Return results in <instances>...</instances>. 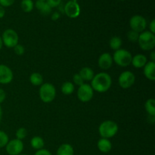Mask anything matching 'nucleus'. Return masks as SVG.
<instances>
[{
    "label": "nucleus",
    "instance_id": "f257e3e1",
    "mask_svg": "<svg viewBox=\"0 0 155 155\" xmlns=\"http://www.w3.org/2000/svg\"><path fill=\"white\" fill-rule=\"evenodd\" d=\"M111 85V77L107 73L101 72L94 76L93 79L91 81L90 86L95 92L104 93L110 89Z\"/></svg>",
    "mask_w": 155,
    "mask_h": 155
},
{
    "label": "nucleus",
    "instance_id": "f03ea898",
    "mask_svg": "<svg viewBox=\"0 0 155 155\" xmlns=\"http://www.w3.org/2000/svg\"><path fill=\"white\" fill-rule=\"evenodd\" d=\"M119 130L117 124L113 120H105L100 124L98 127V133L104 139H110L116 136Z\"/></svg>",
    "mask_w": 155,
    "mask_h": 155
},
{
    "label": "nucleus",
    "instance_id": "7ed1b4c3",
    "mask_svg": "<svg viewBox=\"0 0 155 155\" xmlns=\"http://www.w3.org/2000/svg\"><path fill=\"white\" fill-rule=\"evenodd\" d=\"M39 98L44 103H51L54 101L56 96V89L50 83H42L39 91Z\"/></svg>",
    "mask_w": 155,
    "mask_h": 155
},
{
    "label": "nucleus",
    "instance_id": "20e7f679",
    "mask_svg": "<svg viewBox=\"0 0 155 155\" xmlns=\"http://www.w3.org/2000/svg\"><path fill=\"white\" fill-rule=\"evenodd\" d=\"M138 43L141 49L144 51H151L155 47V36L154 33H151L149 30L143 31L139 33Z\"/></svg>",
    "mask_w": 155,
    "mask_h": 155
},
{
    "label": "nucleus",
    "instance_id": "39448f33",
    "mask_svg": "<svg viewBox=\"0 0 155 155\" xmlns=\"http://www.w3.org/2000/svg\"><path fill=\"white\" fill-rule=\"evenodd\" d=\"M112 57H113L114 62L122 68H126L131 64L132 59H133L131 52L128 50L123 49V48H120L115 51Z\"/></svg>",
    "mask_w": 155,
    "mask_h": 155
},
{
    "label": "nucleus",
    "instance_id": "423d86ee",
    "mask_svg": "<svg viewBox=\"0 0 155 155\" xmlns=\"http://www.w3.org/2000/svg\"><path fill=\"white\" fill-rule=\"evenodd\" d=\"M1 37L2 39L3 45L9 48H13L15 45H18L19 41L18 33L13 29H7L5 30Z\"/></svg>",
    "mask_w": 155,
    "mask_h": 155
},
{
    "label": "nucleus",
    "instance_id": "0eeeda50",
    "mask_svg": "<svg viewBox=\"0 0 155 155\" xmlns=\"http://www.w3.org/2000/svg\"><path fill=\"white\" fill-rule=\"evenodd\" d=\"M94 96V90L92 86L86 83H83L79 86L77 90V98L82 102H89Z\"/></svg>",
    "mask_w": 155,
    "mask_h": 155
},
{
    "label": "nucleus",
    "instance_id": "6e6552de",
    "mask_svg": "<svg viewBox=\"0 0 155 155\" xmlns=\"http://www.w3.org/2000/svg\"><path fill=\"white\" fill-rule=\"evenodd\" d=\"M130 26L132 30L141 33L146 29V19L142 15H134L130 20Z\"/></svg>",
    "mask_w": 155,
    "mask_h": 155
},
{
    "label": "nucleus",
    "instance_id": "1a4fd4ad",
    "mask_svg": "<svg viewBox=\"0 0 155 155\" xmlns=\"http://www.w3.org/2000/svg\"><path fill=\"white\" fill-rule=\"evenodd\" d=\"M136 82V76L133 72L127 71L123 72L118 78V83L122 89H129L134 85Z\"/></svg>",
    "mask_w": 155,
    "mask_h": 155
},
{
    "label": "nucleus",
    "instance_id": "9d476101",
    "mask_svg": "<svg viewBox=\"0 0 155 155\" xmlns=\"http://www.w3.org/2000/svg\"><path fill=\"white\" fill-rule=\"evenodd\" d=\"M24 148L22 141L15 139L8 141L5 146V151L8 155H19L22 153Z\"/></svg>",
    "mask_w": 155,
    "mask_h": 155
},
{
    "label": "nucleus",
    "instance_id": "9b49d317",
    "mask_svg": "<svg viewBox=\"0 0 155 155\" xmlns=\"http://www.w3.org/2000/svg\"><path fill=\"white\" fill-rule=\"evenodd\" d=\"M64 12L70 18H77L80 15V6L76 0L68 2L64 6Z\"/></svg>",
    "mask_w": 155,
    "mask_h": 155
},
{
    "label": "nucleus",
    "instance_id": "f8f14e48",
    "mask_svg": "<svg viewBox=\"0 0 155 155\" xmlns=\"http://www.w3.org/2000/svg\"><path fill=\"white\" fill-rule=\"evenodd\" d=\"M14 74L7 65L0 64V84H8L13 80Z\"/></svg>",
    "mask_w": 155,
    "mask_h": 155
},
{
    "label": "nucleus",
    "instance_id": "ddd939ff",
    "mask_svg": "<svg viewBox=\"0 0 155 155\" xmlns=\"http://www.w3.org/2000/svg\"><path fill=\"white\" fill-rule=\"evenodd\" d=\"M113 57L108 52L103 53L98 58V64L101 70L106 71V70L110 69L113 65Z\"/></svg>",
    "mask_w": 155,
    "mask_h": 155
},
{
    "label": "nucleus",
    "instance_id": "4468645a",
    "mask_svg": "<svg viewBox=\"0 0 155 155\" xmlns=\"http://www.w3.org/2000/svg\"><path fill=\"white\" fill-rule=\"evenodd\" d=\"M144 75L148 80L151 81L155 80V62L149 61L147 62L145 66L144 67Z\"/></svg>",
    "mask_w": 155,
    "mask_h": 155
},
{
    "label": "nucleus",
    "instance_id": "2eb2a0df",
    "mask_svg": "<svg viewBox=\"0 0 155 155\" xmlns=\"http://www.w3.org/2000/svg\"><path fill=\"white\" fill-rule=\"evenodd\" d=\"M148 62V59L145 55L142 54H137L133 56L131 64L135 68H143Z\"/></svg>",
    "mask_w": 155,
    "mask_h": 155
},
{
    "label": "nucleus",
    "instance_id": "dca6fc26",
    "mask_svg": "<svg viewBox=\"0 0 155 155\" xmlns=\"http://www.w3.org/2000/svg\"><path fill=\"white\" fill-rule=\"evenodd\" d=\"M98 149L102 153H108L112 149V143L108 139H104L101 138L98 141L97 143Z\"/></svg>",
    "mask_w": 155,
    "mask_h": 155
},
{
    "label": "nucleus",
    "instance_id": "f3484780",
    "mask_svg": "<svg viewBox=\"0 0 155 155\" xmlns=\"http://www.w3.org/2000/svg\"><path fill=\"white\" fill-rule=\"evenodd\" d=\"M56 155H74V149L70 144H62L58 148Z\"/></svg>",
    "mask_w": 155,
    "mask_h": 155
},
{
    "label": "nucleus",
    "instance_id": "a211bd4d",
    "mask_svg": "<svg viewBox=\"0 0 155 155\" xmlns=\"http://www.w3.org/2000/svg\"><path fill=\"white\" fill-rule=\"evenodd\" d=\"M79 74L84 81H92L95 76L94 71L89 67H85V68H82L79 72Z\"/></svg>",
    "mask_w": 155,
    "mask_h": 155
},
{
    "label": "nucleus",
    "instance_id": "6ab92c4d",
    "mask_svg": "<svg viewBox=\"0 0 155 155\" xmlns=\"http://www.w3.org/2000/svg\"><path fill=\"white\" fill-rule=\"evenodd\" d=\"M35 6L43 15H48L51 12V8L47 4L45 1H42V0H37L35 3Z\"/></svg>",
    "mask_w": 155,
    "mask_h": 155
},
{
    "label": "nucleus",
    "instance_id": "aec40b11",
    "mask_svg": "<svg viewBox=\"0 0 155 155\" xmlns=\"http://www.w3.org/2000/svg\"><path fill=\"white\" fill-rule=\"evenodd\" d=\"M30 145L32 148L35 150H40L44 148L45 145V142L43 139L40 136H34L30 140Z\"/></svg>",
    "mask_w": 155,
    "mask_h": 155
},
{
    "label": "nucleus",
    "instance_id": "412c9836",
    "mask_svg": "<svg viewBox=\"0 0 155 155\" xmlns=\"http://www.w3.org/2000/svg\"><path fill=\"white\" fill-rule=\"evenodd\" d=\"M30 81L35 86H40L43 83V77L39 73L34 72L30 75Z\"/></svg>",
    "mask_w": 155,
    "mask_h": 155
},
{
    "label": "nucleus",
    "instance_id": "4be33fe9",
    "mask_svg": "<svg viewBox=\"0 0 155 155\" xmlns=\"http://www.w3.org/2000/svg\"><path fill=\"white\" fill-rule=\"evenodd\" d=\"M61 90V92L64 95H71V94L74 92V90H75V86H74V83H71V82L70 81L64 82V83L62 84Z\"/></svg>",
    "mask_w": 155,
    "mask_h": 155
},
{
    "label": "nucleus",
    "instance_id": "5701e85b",
    "mask_svg": "<svg viewBox=\"0 0 155 155\" xmlns=\"http://www.w3.org/2000/svg\"><path fill=\"white\" fill-rule=\"evenodd\" d=\"M145 108L149 116L155 117V100L154 98H149L145 101Z\"/></svg>",
    "mask_w": 155,
    "mask_h": 155
},
{
    "label": "nucleus",
    "instance_id": "b1692460",
    "mask_svg": "<svg viewBox=\"0 0 155 155\" xmlns=\"http://www.w3.org/2000/svg\"><path fill=\"white\" fill-rule=\"evenodd\" d=\"M122 44L123 41L119 36H114L110 39V42H109V45H110V48L114 51L120 49L122 46Z\"/></svg>",
    "mask_w": 155,
    "mask_h": 155
},
{
    "label": "nucleus",
    "instance_id": "393cba45",
    "mask_svg": "<svg viewBox=\"0 0 155 155\" xmlns=\"http://www.w3.org/2000/svg\"><path fill=\"white\" fill-rule=\"evenodd\" d=\"M21 6L22 10L26 13L32 12L34 7V3L32 0H22L21 3Z\"/></svg>",
    "mask_w": 155,
    "mask_h": 155
},
{
    "label": "nucleus",
    "instance_id": "a878e982",
    "mask_svg": "<svg viewBox=\"0 0 155 155\" xmlns=\"http://www.w3.org/2000/svg\"><path fill=\"white\" fill-rule=\"evenodd\" d=\"M9 141L8 136L5 132L0 130V148H2L6 146L7 143Z\"/></svg>",
    "mask_w": 155,
    "mask_h": 155
},
{
    "label": "nucleus",
    "instance_id": "bb28decb",
    "mask_svg": "<svg viewBox=\"0 0 155 155\" xmlns=\"http://www.w3.org/2000/svg\"><path fill=\"white\" fill-rule=\"evenodd\" d=\"M15 136H16L17 139L22 141L23 139H24L27 136V129L24 128V127H21V128L18 129V130L15 133Z\"/></svg>",
    "mask_w": 155,
    "mask_h": 155
},
{
    "label": "nucleus",
    "instance_id": "cd10ccee",
    "mask_svg": "<svg viewBox=\"0 0 155 155\" xmlns=\"http://www.w3.org/2000/svg\"><path fill=\"white\" fill-rule=\"evenodd\" d=\"M139 37V33L134 31V30H131L127 33V38H128L129 41H130L132 42H138Z\"/></svg>",
    "mask_w": 155,
    "mask_h": 155
},
{
    "label": "nucleus",
    "instance_id": "c85d7f7f",
    "mask_svg": "<svg viewBox=\"0 0 155 155\" xmlns=\"http://www.w3.org/2000/svg\"><path fill=\"white\" fill-rule=\"evenodd\" d=\"M13 49L17 55H23L24 54V52H25V48H24V47L22 45H20V44H18L17 45H15L13 48Z\"/></svg>",
    "mask_w": 155,
    "mask_h": 155
},
{
    "label": "nucleus",
    "instance_id": "c756f323",
    "mask_svg": "<svg viewBox=\"0 0 155 155\" xmlns=\"http://www.w3.org/2000/svg\"><path fill=\"white\" fill-rule=\"evenodd\" d=\"M73 80H74V83L77 86H80L81 85H83L84 83V80H83L80 75L79 74H76L74 75V77H73Z\"/></svg>",
    "mask_w": 155,
    "mask_h": 155
},
{
    "label": "nucleus",
    "instance_id": "7c9ffc66",
    "mask_svg": "<svg viewBox=\"0 0 155 155\" xmlns=\"http://www.w3.org/2000/svg\"><path fill=\"white\" fill-rule=\"evenodd\" d=\"M46 2L52 8L58 7L61 2V0H47Z\"/></svg>",
    "mask_w": 155,
    "mask_h": 155
},
{
    "label": "nucleus",
    "instance_id": "2f4dec72",
    "mask_svg": "<svg viewBox=\"0 0 155 155\" xmlns=\"http://www.w3.org/2000/svg\"><path fill=\"white\" fill-rule=\"evenodd\" d=\"M15 1V0H0V5L4 8L9 7L14 4Z\"/></svg>",
    "mask_w": 155,
    "mask_h": 155
},
{
    "label": "nucleus",
    "instance_id": "473e14b6",
    "mask_svg": "<svg viewBox=\"0 0 155 155\" xmlns=\"http://www.w3.org/2000/svg\"><path fill=\"white\" fill-rule=\"evenodd\" d=\"M34 155H52V154H51V152H50L48 150L42 148V149L36 151V152L35 153Z\"/></svg>",
    "mask_w": 155,
    "mask_h": 155
},
{
    "label": "nucleus",
    "instance_id": "72a5a7b5",
    "mask_svg": "<svg viewBox=\"0 0 155 155\" xmlns=\"http://www.w3.org/2000/svg\"><path fill=\"white\" fill-rule=\"evenodd\" d=\"M6 98V93L2 89H0V105H1L2 103L5 100Z\"/></svg>",
    "mask_w": 155,
    "mask_h": 155
},
{
    "label": "nucleus",
    "instance_id": "f704fd0d",
    "mask_svg": "<svg viewBox=\"0 0 155 155\" xmlns=\"http://www.w3.org/2000/svg\"><path fill=\"white\" fill-rule=\"evenodd\" d=\"M149 31L152 33H155V20L153 19L149 24Z\"/></svg>",
    "mask_w": 155,
    "mask_h": 155
},
{
    "label": "nucleus",
    "instance_id": "c9c22d12",
    "mask_svg": "<svg viewBox=\"0 0 155 155\" xmlns=\"http://www.w3.org/2000/svg\"><path fill=\"white\" fill-rule=\"evenodd\" d=\"M60 17H61L60 14H59L58 12H55L52 14V15H51V20L55 21H57V20H58L59 18H60Z\"/></svg>",
    "mask_w": 155,
    "mask_h": 155
},
{
    "label": "nucleus",
    "instance_id": "e433bc0d",
    "mask_svg": "<svg viewBox=\"0 0 155 155\" xmlns=\"http://www.w3.org/2000/svg\"><path fill=\"white\" fill-rule=\"evenodd\" d=\"M5 15V8L2 7V5H0V19L4 18Z\"/></svg>",
    "mask_w": 155,
    "mask_h": 155
},
{
    "label": "nucleus",
    "instance_id": "4c0bfd02",
    "mask_svg": "<svg viewBox=\"0 0 155 155\" xmlns=\"http://www.w3.org/2000/svg\"><path fill=\"white\" fill-rule=\"evenodd\" d=\"M151 61H154H154H155V51H154V50H153V51H151Z\"/></svg>",
    "mask_w": 155,
    "mask_h": 155
},
{
    "label": "nucleus",
    "instance_id": "58836bf2",
    "mask_svg": "<svg viewBox=\"0 0 155 155\" xmlns=\"http://www.w3.org/2000/svg\"><path fill=\"white\" fill-rule=\"evenodd\" d=\"M2 119V109L1 105H0V123H1Z\"/></svg>",
    "mask_w": 155,
    "mask_h": 155
},
{
    "label": "nucleus",
    "instance_id": "ea45409f",
    "mask_svg": "<svg viewBox=\"0 0 155 155\" xmlns=\"http://www.w3.org/2000/svg\"><path fill=\"white\" fill-rule=\"evenodd\" d=\"M3 47V42H2V37L1 36H0V50Z\"/></svg>",
    "mask_w": 155,
    "mask_h": 155
},
{
    "label": "nucleus",
    "instance_id": "a19ab883",
    "mask_svg": "<svg viewBox=\"0 0 155 155\" xmlns=\"http://www.w3.org/2000/svg\"><path fill=\"white\" fill-rule=\"evenodd\" d=\"M19 155H27V154H19Z\"/></svg>",
    "mask_w": 155,
    "mask_h": 155
},
{
    "label": "nucleus",
    "instance_id": "79ce46f5",
    "mask_svg": "<svg viewBox=\"0 0 155 155\" xmlns=\"http://www.w3.org/2000/svg\"><path fill=\"white\" fill-rule=\"evenodd\" d=\"M42 1H45V0H42Z\"/></svg>",
    "mask_w": 155,
    "mask_h": 155
},
{
    "label": "nucleus",
    "instance_id": "37998d69",
    "mask_svg": "<svg viewBox=\"0 0 155 155\" xmlns=\"http://www.w3.org/2000/svg\"><path fill=\"white\" fill-rule=\"evenodd\" d=\"M120 1H124V0H120Z\"/></svg>",
    "mask_w": 155,
    "mask_h": 155
}]
</instances>
